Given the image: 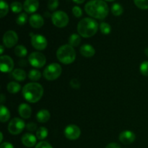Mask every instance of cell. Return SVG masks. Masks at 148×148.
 Returning a JSON list of instances; mask_svg holds the SVG:
<instances>
[{"label": "cell", "instance_id": "1", "mask_svg": "<svg viewBox=\"0 0 148 148\" xmlns=\"http://www.w3.org/2000/svg\"><path fill=\"white\" fill-rule=\"evenodd\" d=\"M85 10L92 18L103 20L108 15L109 8L103 0H90L85 5Z\"/></svg>", "mask_w": 148, "mask_h": 148}, {"label": "cell", "instance_id": "2", "mask_svg": "<svg viewBox=\"0 0 148 148\" xmlns=\"http://www.w3.org/2000/svg\"><path fill=\"white\" fill-rule=\"evenodd\" d=\"M22 92L27 102L35 103L41 99L43 95V88L38 82H29L23 87Z\"/></svg>", "mask_w": 148, "mask_h": 148}, {"label": "cell", "instance_id": "3", "mask_svg": "<svg viewBox=\"0 0 148 148\" xmlns=\"http://www.w3.org/2000/svg\"><path fill=\"white\" fill-rule=\"evenodd\" d=\"M98 30V23L90 17H85L78 23L77 32L83 38H90L95 36Z\"/></svg>", "mask_w": 148, "mask_h": 148}, {"label": "cell", "instance_id": "4", "mask_svg": "<svg viewBox=\"0 0 148 148\" xmlns=\"http://www.w3.org/2000/svg\"><path fill=\"white\" fill-rule=\"evenodd\" d=\"M56 58L64 64H70L76 59V52L69 44L62 45L56 51Z\"/></svg>", "mask_w": 148, "mask_h": 148}, {"label": "cell", "instance_id": "5", "mask_svg": "<svg viewBox=\"0 0 148 148\" xmlns=\"http://www.w3.org/2000/svg\"><path fill=\"white\" fill-rule=\"evenodd\" d=\"M62 68L57 63H52L48 65L43 70V75L45 79L49 81H53L58 79L62 75Z\"/></svg>", "mask_w": 148, "mask_h": 148}, {"label": "cell", "instance_id": "6", "mask_svg": "<svg viewBox=\"0 0 148 148\" xmlns=\"http://www.w3.org/2000/svg\"><path fill=\"white\" fill-rule=\"evenodd\" d=\"M69 17L65 12L58 10L54 12L51 15V21L53 24L57 27H66L69 23Z\"/></svg>", "mask_w": 148, "mask_h": 148}, {"label": "cell", "instance_id": "7", "mask_svg": "<svg viewBox=\"0 0 148 148\" xmlns=\"http://www.w3.org/2000/svg\"><path fill=\"white\" fill-rule=\"evenodd\" d=\"M28 62L33 67L41 68L46 64V58L43 53L39 51H34L29 55Z\"/></svg>", "mask_w": 148, "mask_h": 148}, {"label": "cell", "instance_id": "8", "mask_svg": "<svg viewBox=\"0 0 148 148\" xmlns=\"http://www.w3.org/2000/svg\"><path fill=\"white\" fill-rule=\"evenodd\" d=\"M26 125L24 121L20 118H14L10 121L8 124V131L13 135L20 134L25 128Z\"/></svg>", "mask_w": 148, "mask_h": 148}, {"label": "cell", "instance_id": "9", "mask_svg": "<svg viewBox=\"0 0 148 148\" xmlns=\"http://www.w3.org/2000/svg\"><path fill=\"white\" fill-rule=\"evenodd\" d=\"M31 36V44L35 49L38 51H43L47 47L48 42L46 38L42 35L36 34L33 35L30 33Z\"/></svg>", "mask_w": 148, "mask_h": 148}, {"label": "cell", "instance_id": "10", "mask_svg": "<svg viewBox=\"0 0 148 148\" xmlns=\"http://www.w3.org/2000/svg\"><path fill=\"white\" fill-rule=\"evenodd\" d=\"M18 42V36L14 30H8L3 36V43L6 48L14 47Z\"/></svg>", "mask_w": 148, "mask_h": 148}, {"label": "cell", "instance_id": "11", "mask_svg": "<svg viewBox=\"0 0 148 148\" xmlns=\"http://www.w3.org/2000/svg\"><path fill=\"white\" fill-rule=\"evenodd\" d=\"M64 135L68 140H76L80 137L81 130L78 126L75 124H70V125L66 126L64 129Z\"/></svg>", "mask_w": 148, "mask_h": 148}, {"label": "cell", "instance_id": "12", "mask_svg": "<svg viewBox=\"0 0 148 148\" xmlns=\"http://www.w3.org/2000/svg\"><path fill=\"white\" fill-rule=\"evenodd\" d=\"M0 69L2 72H10L14 69L13 59L7 55L1 56L0 57Z\"/></svg>", "mask_w": 148, "mask_h": 148}, {"label": "cell", "instance_id": "13", "mask_svg": "<svg viewBox=\"0 0 148 148\" xmlns=\"http://www.w3.org/2000/svg\"><path fill=\"white\" fill-rule=\"evenodd\" d=\"M119 141L124 145H130L134 143L136 136L133 132L130 131V130H126V131L122 132L119 134Z\"/></svg>", "mask_w": 148, "mask_h": 148}, {"label": "cell", "instance_id": "14", "mask_svg": "<svg viewBox=\"0 0 148 148\" xmlns=\"http://www.w3.org/2000/svg\"><path fill=\"white\" fill-rule=\"evenodd\" d=\"M37 137L31 133H25L22 136L21 142L23 145L27 147H33L36 144Z\"/></svg>", "mask_w": 148, "mask_h": 148}, {"label": "cell", "instance_id": "15", "mask_svg": "<svg viewBox=\"0 0 148 148\" xmlns=\"http://www.w3.org/2000/svg\"><path fill=\"white\" fill-rule=\"evenodd\" d=\"M39 7L38 0H25L23 4V9L27 13L31 14L37 11Z\"/></svg>", "mask_w": 148, "mask_h": 148}, {"label": "cell", "instance_id": "16", "mask_svg": "<svg viewBox=\"0 0 148 148\" xmlns=\"http://www.w3.org/2000/svg\"><path fill=\"white\" fill-rule=\"evenodd\" d=\"M29 23L34 28H40L44 24V20L40 14H33L29 18Z\"/></svg>", "mask_w": 148, "mask_h": 148}, {"label": "cell", "instance_id": "17", "mask_svg": "<svg viewBox=\"0 0 148 148\" xmlns=\"http://www.w3.org/2000/svg\"><path fill=\"white\" fill-rule=\"evenodd\" d=\"M18 113L22 118L27 119L31 116V107L27 103H21L18 107Z\"/></svg>", "mask_w": 148, "mask_h": 148}, {"label": "cell", "instance_id": "18", "mask_svg": "<svg viewBox=\"0 0 148 148\" xmlns=\"http://www.w3.org/2000/svg\"><path fill=\"white\" fill-rule=\"evenodd\" d=\"M79 52L84 57L90 58L95 55V50L90 44H84L79 49Z\"/></svg>", "mask_w": 148, "mask_h": 148}, {"label": "cell", "instance_id": "19", "mask_svg": "<svg viewBox=\"0 0 148 148\" xmlns=\"http://www.w3.org/2000/svg\"><path fill=\"white\" fill-rule=\"evenodd\" d=\"M51 118V114L48 110L42 109L36 114V119L40 123H46Z\"/></svg>", "mask_w": 148, "mask_h": 148}, {"label": "cell", "instance_id": "20", "mask_svg": "<svg viewBox=\"0 0 148 148\" xmlns=\"http://www.w3.org/2000/svg\"><path fill=\"white\" fill-rule=\"evenodd\" d=\"M12 76L15 80L19 81V82H23L25 79L27 74L23 69H15L12 72Z\"/></svg>", "mask_w": 148, "mask_h": 148}, {"label": "cell", "instance_id": "21", "mask_svg": "<svg viewBox=\"0 0 148 148\" xmlns=\"http://www.w3.org/2000/svg\"><path fill=\"white\" fill-rule=\"evenodd\" d=\"M10 119V112L8 108L1 105L0 107V120L2 123L8 121Z\"/></svg>", "mask_w": 148, "mask_h": 148}, {"label": "cell", "instance_id": "22", "mask_svg": "<svg viewBox=\"0 0 148 148\" xmlns=\"http://www.w3.org/2000/svg\"><path fill=\"white\" fill-rule=\"evenodd\" d=\"M69 44L72 47H77L81 43V37L79 34L72 33L68 39Z\"/></svg>", "mask_w": 148, "mask_h": 148}, {"label": "cell", "instance_id": "23", "mask_svg": "<svg viewBox=\"0 0 148 148\" xmlns=\"http://www.w3.org/2000/svg\"><path fill=\"white\" fill-rule=\"evenodd\" d=\"M7 89V91H8L10 93L15 94L17 93L18 92H20V90H21V86H20V84L17 83V82L12 81V82H9L8 83Z\"/></svg>", "mask_w": 148, "mask_h": 148}, {"label": "cell", "instance_id": "24", "mask_svg": "<svg viewBox=\"0 0 148 148\" xmlns=\"http://www.w3.org/2000/svg\"><path fill=\"white\" fill-rule=\"evenodd\" d=\"M14 53L17 57L23 58L27 56V50L23 45H17L14 48Z\"/></svg>", "mask_w": 148, "mask_h": 148}, {"label": "cell", "instance_id": "25", "mask_svg": "<svg viewBox=\"0 0 148 148\" xmlns=\"http://www.w3.org/2000/svg\"><path fill=\"white\" fill-rule=\"evenodd\" d=\"M49 131L47 129L44 127H40L36 131V137L40 140H43L47 137Z\"/></svg>", "mask_w": 148, "mask_h": 148}, {"label": "cell", "instance_id": "26", "mask_svg": "<svg viewBox=\"0 0 148 148\" xmlns=\"http://www.w3.org/2000/svg\"><path fill=\"white\" fill-rule=\"evenodd\" d=\"M111 12L115 16H119L124 12V8H123L122 6L119 3H114L112 6H111Z\"/></svg>", "mask_w": 148, "mask_h": 148}, {"label": "cell", "instance_id": "27", "mask_svg": "<svg viewBox=\"0 0 148 148\" xmlns=\"http://www.w3.org/2000/svg\"><path fill=\"white\" fill-rule=\"evenodd\" d=\"M41 77V72L38 69H31L28 73V78L30 80L38 81Z\"/></svg>", "mask_w": 148, "mask_h": 148}, {"label": "cell", "instance_id": "28", "mask_svg": "<svg viewBox=\"0 0 148 148\" xmlns=\"http://www.w3.org/2000/svg\"><path fill=\"white\" fill-rule=\"evenodd\" d=\"M9 12V5L4 0L0 1V17H4Z\"/></svg>", "mask_w": 148, "mask_h": 148}, {"label": "cell", "instance_id": "29", "mask_svg": "<svg viewBox=\"0 0 148 148\" xmlns=\"http://www.w3.org/2000/svg\"><path fill=\"white\" fill-rule=\"evenodd\" d=\"M23 5L20 1H13L10 4V9L14 13H19L23 10Z\"/></svg>", "mask_w": 148, "mask_h": 148}, {"label": "cell", "instance_id": "30", "mask_svg": "<svg viewBox=\"0 0 148 148\" xmlns=\"http://www.w3.org/2000/svg\"><path fill=\"white\" fill-rule=\"evenodd\" d=\"M100 30L102 34L103 35H108L111 31V27L108 23H105V22H102L100 24Z\"/></svg>", "mask_w": 148, "mask_h": 148}, {"label": "cell", "instance_id": "31", "mask_svg": "<svg viewBox=\"0 0 148 148\" xmlns=\"http://www.w3.org/2000/svg\"><path fill=\"white\" fill-rule=\"evenodd\" d=\"M27 19H28V17H27V14L26 13H21L17 16V19H16V23L19 25H23L27 23Z\"/></svg>", "mask_w": 148, "mask_h": 148}, {"label": "cell", "instance_id": "32", "mask_svg": "<svg viewBox=\"0 0 148 148\" xmlns=\"http://www.w3.org/2000/svg\"><path fill=\"white\" fill-rule=\"evenodd\" d=\"M135 5L141 10H147L148 0H134Z\"/></svg>", "mask_w": 148, "mask_h": 148}, {"label": "cell", "instance_id": "33", "mask_svg": "<svg viewBox=\"0 0 148 148\" xmlns=\"http://www.w3.org/2000/svg\"><path fill=\"white\" fill-rule=\"evenodd\" d=\"M140 72L144 76L148 77V62L147 61H145L140 65Z\"/></svg>", "mask_w": 148, "mask_h": 148}, {"label": "cell", "instance_id": "34", "mask_svg": "<svg viewBox=\"0 0 148 148\" xmlns=\"http://www.w3.org/2000/svg\"><path fill=\"white\" fill-rule=\"evenodd\" d=\"M59 6V0H49L48 1V8L51 11L56 10Z\"/></svg>", "mask_w": 148, "mask_h": 148}, {"label": "cell", "instance_id": "35", "mask_svg": "<svg viewBox=\"0 0 148 148\" xmlns=\"http://www.w3.org/2000/svg\"><path fill=\"white\" fill-rule=\"evenodd\" d=\"M72 13L76 17H80L82 14V10L78 6H75L72 8Z\"/></svg>", "mask_w": 148, "mask_h": 148}, {"label": "cell", "instance_id": "36", "mask_svg": "<svg viewBox=\"0 0 148 148\" xmlns=\"http://www.w3.org/2000/svg\"><path fill=\"white\" fill-rule=\"evenodd\" d=\"M25 128L27 129V131L29 132H35V131H37L38 130V126L37 124H35L33 122H30L28 124H26V127Z\"/></svg>", "mask_w": 148, "mask_h": 148}, {"label": "cell", "instance_id": "37", "mask_svg": "<svg viewBox=\"0 0 148 148\" xmlns=\"http://www.w3.org/2000/svg\"><path fill=\"white\" fill-rule=\"evenodd\" d=\"M35 148H53V147L47 142L41 141L36 145Z\"/></svg>", "mask_w": 148, "mask_h": 148}, {"label": "cell", "instance_id": "38", "mask_svg": "<svg viewBox=\"0 0 148 148\" xmlns=\"http://www.w3.org/2000/svg\"><path fill=\"white\" fill-rule=\"evenodd\" d=\"M69 84H70V86L74 89H78L80 88V82L77 79H72Z\"/></svg>", "mask_w": 148, "mask_h": 148}, {"label": "cell", "instance_id": "39", "mask_svg": "<svg viewBox=\"0 0 148 148\" xmlns=\"http://www.w3.org/2000/svg\"><path fill=\"white\" fill-rule=\"evenodd\" d=\"M106 148H121V146L116 143H111L107 145Z\"/></svg>", "mask_w": 148, "mask_h": 148}, {"label": "cell", "instance_id": "40", "mask_svg": "<svg viewBox=\"0 0 148 148\" xmlns=\"http://www.w3.org/2000/svg\"><path fill=\"white\" fill-rule=\"evenodd\" d=\"M0 148H14V146H13L11 143L5 142V143H1Z\"/></svg>", "mask_w": 148, "mask_h": 148}, {"label": "cell", "instance_id": "41", "mask_svg": "<svg viewBox=\"0 0 148 148\" xmlns=\"http://www.w3.org/2000/svg\"><path fill=\"white\" fill-rule=\"evenodd\" d=\"M74 2L77 3V4H82L85 1V0H73Z\"/></svg>", "mask_w": 148, "mask_h": 148}, {"label": "cell", "instance_id": "42", "mask_svg": "<svg viewBox=\"0 0 148 148\" xmlns=\"http://www.w3.org/2000/svg\"><path fill=\"white\" fill-rule=\"evenodd\" d=\"M4 46H3V45H1V46H0V54L2 55V53H4Z\"/></svg>", "mask_w": 148, "mask_h": 148}, {"label": "cell", "instance_id": "43", "mask_svg": "<svg viewBox=\"0 0 148 148\" xmlns=\"http://www.w3.org/2000/svg\"><path fill=\"white\" fill-rule=\"evenodd\" d=\"M4 98H5V97H4V95H3V94H1V105H2V103H4V99H5Z\"/></svg>", "mask_w": 148, "mask_h": 148}, {"label": "cell", "instance_id": "44", "mask_svg": "<svg viewBox=\"0 0 148 148\" xmlns=\"http://www.w3.org/2000/svg\"><path fill=\"white\" fill-rule=\"evenodd\" d=\"M0 136H1V138H0V143H2V140H3V133L0 132Z\"/></svg>", "mask_w": 148, "mask_h": 148}, {"label": "cell", "instance_id": "45", "mask_svg": "<svg viewBox=\"0 0 148 148\" xmlns=\"http://www.w3.org/2000/svg\"><path fill=\"white\" fill-rule=\"evenodd\" d=\"M145 53L146 56H147V57H148V48H147V49H146L145 50Z\"/></svg>", "mask_w": 148, "mask_h": 148}, {"label": "cell", "instance_id": "46", "mask_svg": "<svg viewBox=\"0 0 148 148\" xmlns=\"http://www.w3.org/2000/svg\"><path fill=\"white\" fill-rule=\"evenodd\" d=\"M106 1H114V0H106Z\"/></svg>", "mask_w": 148, "mask_h": 148}]
</instances>
